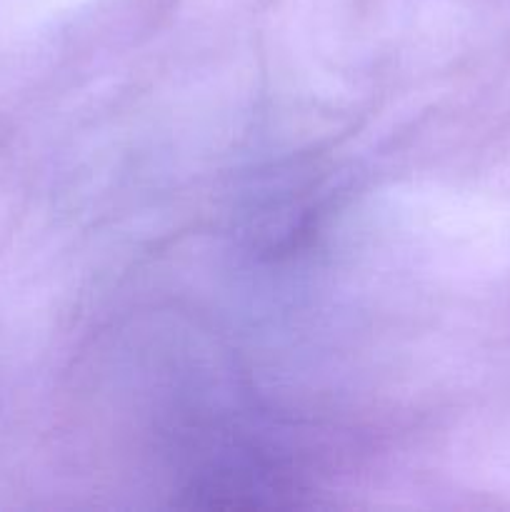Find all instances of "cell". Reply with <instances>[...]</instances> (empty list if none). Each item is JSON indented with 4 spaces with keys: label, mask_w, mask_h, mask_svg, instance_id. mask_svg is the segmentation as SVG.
<instances>
[]
</instances>
